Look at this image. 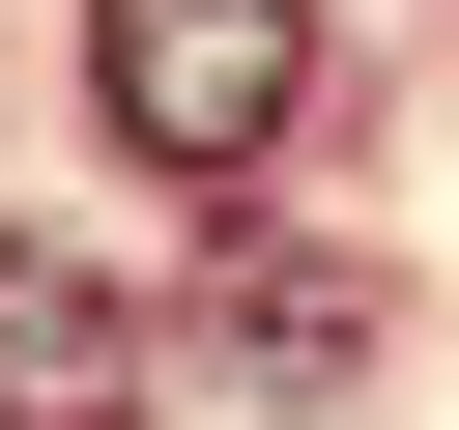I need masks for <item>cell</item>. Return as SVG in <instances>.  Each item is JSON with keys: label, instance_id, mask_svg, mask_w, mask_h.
<instances>
[{"label": "cell", "instance_id": "7a4b0ae2", "mask_svg": "<svg viewBox=\"0 0 459 430\" xmlns=\"http://www.w3.org/2000/svg\"><path fill=\"white\" fill-rule=\"evenodd\" d=\"M201 344H230L258 401H344V373L402 344V287H373L344 229H230V258H201Z\"/></svg>", "mask_w": 459, "mask_h": 430}, {"label": "cell", "instance_id": "3957f363", "mask_svg": "<svg viewBox=\"0 0 459 430\" xmlns=\"http://www.w3.org/2000/svg\"><path fill=\"white\" fill-rule=\"evenodd\" d=\"M0 430H143V315L29 229H0Z\"/></svg>", "mask_w": 459, "mask_h": 430}, {"label": "cell", "instance_id": "6da1fadb", "mask_svg": "<svg viewBox=\"0 0 459 430\" xmlns=\"http://www.w3.org/2000/svg\"><path fill=\"white\" fill-rule=\"evenodd\" d=\"M86 86H115V143L143 172H258L287 115H316V0H86Z\"/></svg>", "mask_w": 459, "mask_h": 430}]
</instances>
